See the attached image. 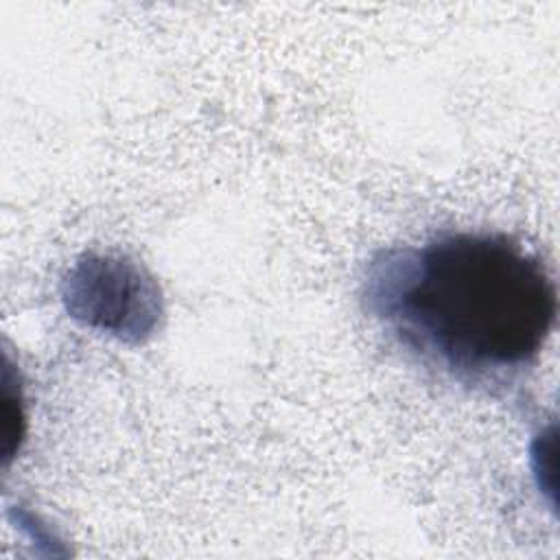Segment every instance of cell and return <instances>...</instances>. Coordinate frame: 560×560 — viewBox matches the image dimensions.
Segmentation results:
<instances>
[{
    "label": "cell",
    "instance_id": "cell-1",
    "mask_svg": "<svg viewBox=\"0 0 560 560\" xmlns=\"http://www.w3.org/2000/svg\"><path fill=\"white\" fill-rule=\"evenodd\" d=\"M363 302L400 348L464 385H503L532 368L558 311L542 260L501 232L376 254Z\"/></svg>",
    "mask_w": 560,
    "mask_h": 560
},
{
    "label": "cell",
    "instance_id": "cell-2",
    "mask_svg": "<svg viewBox=\"0 0 560 560\" xmlns=\"http://www.w3.org/2000/svg\"><path fill=\"white\" fill-rule=\"evenodd\" d=\"M68 313L85 326L120 339H144L162 313L155 280L136 262L116 256H85L63 280Z\"/></svg>",
    "mask_w": 560,
    "mask_h": 560
}]
</instances>
